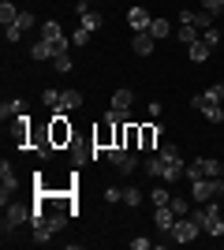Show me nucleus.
Masks as SVG:
<instances>
[{"instance_id": "37", "label": "nucleus", "mask_w": 224, "mask_h": 250, "mask_svg": "<svg viewBox=\"0 0 224 250\" xmlns=\"http://www.w3.org/2000/svg\"><path fill=\"white\" fill-rule=\"evenodd\" d=\"M90 42V30H82V26H79V30L71 34V45H86Z\"/></svg>"}, {"instance_id": "16", "label": "nucleus", "mask_w": 224, "mask_h": 250, "mask_svg": "<svg viewBox=\"0 0 224 250\" xmlns=\"http://www.w3.org/2000/svg\"><path fill=\"white\" fill-rule=\"evenodd\" d=\"M153 220H157V231H172V224H176V213H172V206H157Z\"/></svg>"}, {"instance_id": "14", "label": "nucleus", "mask_w": 224, "mask_h": 250, "mask_svg": "<svg viewBox=\"0 0 224 250\" xmlns=\"http://www.w3.org/2000/svg\"><path fill=\"white\" fill-rule=\"evenodd\" d=\"M30 56H34V60H56V45L45 42V38H38V42H34V49H30Z\"/></svg>"}, {"instance_id": "27", "label": "nucleus", "mask_w": 224, "mask_h": 250, "mask_svg": "<svg viewBox=\"0 0 224 250\" xmlns=\"http://www.w3.org/2000/svg\"><path fill=\"white\" fill-rule=\"evenodd\" d=\"M149 198H153V209H157V206H168V202H172V194H168L164 187H153V194H149Z\"/></svg>"}, {"instance_id": "41", "label": "nucleus", "mask_w": 224, "mask_h": 250, "mask_svg": "<svg viewBox=\"0 0 224 250\" xmlns=\"http://www.w3.org/2000/svg\"><path fill=\"white\" fill-rule=\"evenodd\" d=\"M221 19H224V11H221Z\"/></svg>"}, {"instance_id": "2", "label": "nucleus", "mask_w": 224, "mask_h": 250, "mask_svg": "<svg viewBox=\"0 0 224 250\" xmlns=\"http://www.w3.org/2000/svg\"><path fill=\"white\" fill-rule=\"evenodd\" d=\"M30 217H34V209H30V206H22V202H15V206H4V239H8L15 228H22Z\"/></svg>"}, {"instance_id": "15", "label": "nucleus", "mask_w": 224, "mask_h": 250, "mask_svg": "<svg viewBox=\"0 0 224 250\" xmlns=\"http://www.w3.org/2000/svg\"><path fill=\"white\" fill-rule=\"evenodd\" d=\"M149 22H153V19H149L146 8H131V11H127V26H131V30H146Z\"/></svg>"}, {"instance_id": "3", "label": "nucleus", "mask_w": 224, "mask_h": 250, "mask_svg": "<svg viewBox=\"0 0 224 250\" xmlns=\"http://www.w3.org/2000/svg\"><path fill=\"white\" fill-rule=\"evenodd\" d=\"M221 190H224V179H209V176L191 179V194H194V202H198V206H202V202H213Z\"/></svg>"}, {"instance_id": "21", "label": "nucleus", "mask_w": 224, "mask_h": 250, "mask_svg": "<svg viewBox=\"0 0 224 250\" xmlns=\"http://www.w3.org/2000/svg\"><path fill=\"white\" fill-rule=\"evenodd\" d=\"M79 26H82V30H101V15H97V11H82V15H79Z\"/></svg>"}, {"instance_id": "34", "label": "nucleus", "mask_w": 224, "mask_h": 250, "mask_svg": "<svg viewBox=\"0 0 224 250\" xmlns=\"http://www.w3.org/2000/svg\"><path fill=\"white\" fill-rule=\"evenodd\" d=\"M105 202H108V206H116V202H123V190H120V187H108V190H105Z\"/></svg>"}, {"instance_id": "24", "label": "nucleus", "mask_w": 224, "mask_h": 250, "mask_svg": "<svg viewBox=\"0 0 224 250\" xmlns=\"http://www.w3.org/2000/svg\"><path fill=\"white\" fill-rule=\"evenodd\" d=\"M15 19H19V8H15L11 0H4V4H0V22H4V26H11Z\"/></svg>"}, {"instance_id": "35", "label": "nucleus", "mask_w": 224, "mask_h": 250, "mask_svg": "<svg viewBox=\"0 0 224 250\" xmlns=\"http://www.w3.org/2000/svg\"><path fill=\"white\" fill-rule=\"evenodd\" d=\"M53 67H56V71H71V56H56V60H53Z\"/></svg>"}, {"instance_id": "31", "label": "nucleus", "mask_w": 224, "mask_h": 250, "mask_svg": "<svg viewBox=\"0 0 224 250\" xmlns=\"http://www.w3.org/2000/svg\"><path fill=\"white\" fill-rule=\"evenodd\" d=\"M205 101L221 104V101H224V86H221V83H217V86H209V90H205Z\"/></svg>"}, {"instance_id": "20", "label": "nucleus", "mask_w": 224, "mask_h": 250, "mask_svg": "<svg viewBox=\"0 0 224 250\" xmlns=\"http://www.w3.org/2000/svg\"><path fill=\"white\" fill-rule=\"evenodd\" d=\"M22 112H26V104H22V101H4V104H0V116H4V120H19Z\"/></svg>"}, {"instance_id": "26", "label": "nucleus", "mask_w": 224, "mask_h": 250, "mask_svg": "<svg viewBox=\"0 0 224 250\" xmlns=\"http://www.w3.org/2000/svg\"><path fill=\"white\" fill-rule=\"evenodd\" d=\"M139 142H142V138H139V127L127 124V127H123V146H127V149H139Z\"/></svg>"}, {"instance_id": "13", "label": "nucleus", "mask_w": 224, "mask_h": 250, "mask_svg": "<svg viewBox=\"0 0 224 250\" xmlns=\"http://www.w3.org/2000/svg\"><path fill=\"white\" fill-rule=\"evenodd\" d=\"M71 108H82V94H79V90H64V94H60V104H56V112H71Z\"/></svg>"}, {"instance_id": "33", "label": "nucleus", "mask_w": 224, "mask_h": 250, "mask_svg": "<svg viewBox=\"0 0 224 250\" xmlns=\"http://www.w3.org/2000/svg\"><path fill=\"white\" fill-rule=\"evenodd\" d=\"M123 202H127V206H139V202H142V190L139 187H127V190H123Z\"/></svg>"}, {"instance_id": "8", "label": "nucleus", "mask_w": 224, "mask_h": 250, "mask_svg": "<svg viewBox=\"0 0 224 250\" xmlns=\"http://www.w3.org/2000/svg\"><path fill=\"white\" fill-rule=\"evenodd\" d=\"M191 108H194V112H202L205 120H213V124H221V120H224V108H221V104H213V101H205V94H194L191 97Z\"/></svg>"}, {"instance_id": "5", "label": "nucleus", "mask_w": 224, "mask_h": 250, "mask_svg": "<svg viewBox=\"0 0 224 250\" xmlns=\"http://www.w3.org/2000/svg\"><path fill=\"white\" fill-rule=\"evenodd\" d=\"M198 231H202V224L194 217H176V224H172V243H191V239H198Z\"/></svg>"}, {"instance_id": "22", "label": "nucleus", "mask_w": 224, "mask_h": 250, "mask_svg": "<svg viewBox=\"0 0 224 250\" xmlns=\"http://www.w3.org/2000/svg\"><path fill=\"white\" fill-rule=\"evenodd\" d=\"M176 38H180L183 45H194L198 38H202V30H198V26H187V22H183L180 30H176Z\"/></svg>"}, {"instance_id": "38", "label": "nucleus", "mask_w": 224, "mask_h": 250, "mask_svg": "<svg viewBox=\"0 0 224 250\" xmlns=\"http://www.w3.org/2000/svg\"><path fill=\"white\" fill-rule=\"evenodd\" d=\"M202 8H205V11H213V15H217V11H224V0H202Z\"/></svg>"}, {"instance_id": "29", "label": "nucleus", "mask_w": 224, "mask_h": 250, "mask_svg": "<svg viewBox=\"0 0 224 250\" xmlns=\"http://www.w3.org/2000/svg\"><path fill=\"white\" fill-rule=\"evenodd\" d=\"M202 42L209 45V49H217V45H221V30H213V26H209V30H202Z\"/></svg>"}, {"instance_id": "10", "label": "nucleus", "mask_w": 224, "mask_h": 250, "mask_svg": "<svg viewBox=\"0 0 224 250\" xmlns=\"http://www.w3.org/2000/svg\"><path fill=\"white\" fill-rule=\"evenodd\" d=\"M15 187H19V179H15V168L4 161V165H0V202H4V206H8V194H11Z\"/></svg>"}, {"instance_id": "30", "label": "nucleus", "mask_w": 224, "mask_h": 250, "mask_svg": "<svg viewBox=\"0 0 224 250\" xmlns=\"http://www.w3.org/2000/svg\"><path fill=\"white\" fill-rule=\"evenodd\" d=\"M60 94H64V90H45V94H41V101H45V104H49V108L56 112V104H60Z\"/></svg>"}, {"instance_id": "23", "label": "nucleus", "mask_w": 224, "mask_h": 250, "mask_svg": "<svg viewBox=\"0 0 224 250\" xmlns=\"http://www.w3.org/2000/svg\"><path fill=\"white\" fill-rule=\"evenodd\" d=\"M146 30H149V34H153V38L161 42V38H168V34H172V22H168V19H153V22L146 26Z\"/></svg>"}, {"instance_id": "36", "label": "nucleus", "mask_w": 224, "mask_h": 250, "mask_svg": "<svg viewBox=\"0 0 224 250\" xmlns=\"http://www.w3.org/2000/svg\"><path fill=\"white\" fill-rule=\"evenodd\" d=\"M168 206H172V213H176V217H187V202H183V198H172Z\"/></svg>"}, {"instance_id": "11", "label": "nucleus", "mask_w": 224, "mask_h": 250, "mask_svg": "<svg viewBox=\"0 0 224 250\" xmlns=\"http://www.w3.org/2000/svg\"><path fill=\"white\" fill-rule=\"evenodd\" d=\"M153 42H157V38H153L149 30H135V38H131V49L139 52V56H149V52H153Z\"/></svg>"}, {"instance_id": "7", "label": "nucleus", "mask_w": 224, "mask_h": 250, "mask_svg": "<svg viewBox=\"0 0 224 250\" xmlns=\"http://www.w3.org/2000/svg\"><path fill=\"white\" fill-rule=\"evenodd\" d=\"M94 146L97 149H112L116 146V124H112V120H101V124L94 127Z\"/></svg>"}, {"instance_id": "9", "label": "nucleus", "mask_w": 224, "mask_h": 250, "mask_svg": "<svg viewBox=\"0 0 224 250\" xmlns=\"http://www.w3.org/2000/svg\"><path fill=\"white\" fill-rule=\"evenodd\" d=\"M180 22H187V26H198V30H209L213 26V11H191V8H183L180 11Z\"/></svg>"}, {"instance_id": "12", "label": "nucleus", "mask_w": 224, "mask_h": 250, "mask_svg": "<svg viewBox=\"0 0 224 250\" xmlns=\"http://www.w3.org/2000/svg\"><path fill=\"white\" fill-rule=\"evenodd\" d=\"M157 135H161V124H146V127H139V149H157Z\"/></svg>"}, {"instance_id": "17", "label": "nucleus", "mask_w": 224, "mask_h": 250, "mask_svg": "<svg viewBox=\"0 0 224 250\" xmlns=\"http://www.w3.org/2000/svg\"><path fill=\"white\" fill-rule=\"evenodd\" d=\"M71 161L75 165H86V161H90V157H97V146H79V142H71Z\"/></svg>"}, {"instance_id": "6", "label": "nucleus", "mask_w": 224, "mask_h": 250, "mask_svg": "<svg viewBox=\"0 0 224 250\" xmlns=\"http://www.w3.org/2000/svg\"><path fill=\"white\" fill-rule=\"evenodd\" d=\"M108 161H112V165H116L120 172H127V176L135 172V168H139V157L131 153L127 146H112V149H108Z\"/></svg>"}, {"instance_id": "42", "label": "nucleus", "mask_w": 224, "mask_h": 250, "mask_svg": "<svg viewBox=\"0 0 224 250\" xmlns=\"http://www.w3.org/2000/svg\"><path fill=\"white\" fill-rule=\"evenodd\" d=\"M221 194H224V190H221Z\"/></svg>"}, {"instance_id": "32", "label": "nucleus", "mask_w": 224, "mask_h": 250, "mask_svg": "<svg viewBox=\"0 0 224 250\" xmlns=\"http://www.w3.org/2000/svg\"><path fill=\"white\" fill-rule=\"evenodd\" d=\"M11 26H19V30H30V26H34V15H30V11H19V19L11 22Z\"/></svg>"}, {"instance_id": "28", "label": "nucleus", "mask_w": 224, "mask_h": 250, "mask_svg": "<svg viewBox=\"0 0 224 250\" xmlns=\"http://www.w3.org/2000/svg\"><path fill=\"white\" fill-rule=\"evenodd\" d=\"M157 153L164 157V161H180V146H172V142H164V146H161Z\"/></svg>"}, {"instance_id": "25", "label": "nucleus", "mask_w": 224, "mask_h": 250, "mask_svg": "<svg viewBox=\"0 0 224 250\" xmlns=\"http://www.w3.org/2000/svg\"><path fill=\"white\" fill-rule=\"evenodd\" d=\"M41 38H45V42H60V38H64V30H60V22H56V19H49V22L41 26Z\"/></svg>"}, {"instance_id": "40", "label": "nucleus", "mask_w": 224, "mask_h": 250, "mask_svg": "<svg viewBox=\"0 0 224 250\" xmlns=\"http://www.w3.org/2000/svg\"><path fill=\"white\" fill-rule=\"evenodd\" d=\"M86 4H94V0H86Z\"/></svg>"}, {"instance_id": "4", "label": "nucleus", "mask_w": 224, "mask_h": 250, "mask_svg": "<svg viewBox=\"0 0 224 250\" xmlns=\"http://www.w3.org/2000/svg\"><path fill=\"white\" fill-rule=\"evenodd\" d=\"M49 138H53V146H71L75 142L71 124H67L64 112H53V120H49Z\"/></svg>"}, {"instance_id": "1", "label": "nucleus", "mask_w": 224, "mask_h": 250, "mask_svg": "<svg viewBox=\"0 0 224 250\" xmlns=\"http://www.w3.org/2000/svg\"><path fill=\"white\" fill-rule=\"evenodd\" d=\"M191 217L202 224V231H209L213 239H221L224 235V220H221V213H217V206L213 202H202L198 209H191Z\"/></svg>"}, {"instance_id": "19", "label": "nucleus", "mask_w": 224, "mask_h": 250, "mask_svg": "<svg viewBox=\"0 0 224 250\" xmlns=\"http://www.w3.org/2000/svg\"><path fill=\"white\" fill-rule=\"evenodd\" d=\"M131 104H135V90H116V94H112V108L131 112Z\"/></svg>"}, {"instance_id": "18", "label": "nucleus", "mask_w": 224, "mask_h": 250, "mask_svg": "<svg viewBox=\"0 0 224 250\" xmlns=\"http://www.w3.org/2000/svg\"><path fill=\"white\" fill-rule=\"evenodd\" d=\"M187 52H191V60H194V63H205L209 56H213V49H209V45H205L202 38H198L194 45H187Z\"/></svg>"}, {"instance_id": "39", "label": "nucleus", "mask_w": 224, "mask_h": 250, "mask_svg": "<svg viewBox=\"0 0 224 250\" xmlns=\"http://www.w3.org/2000/svg\"><path fill=\"white\" fill-rule=\"evenodd\" d=\"M221 179H224V161H221Z\"/></svg>"}]
</instances>
